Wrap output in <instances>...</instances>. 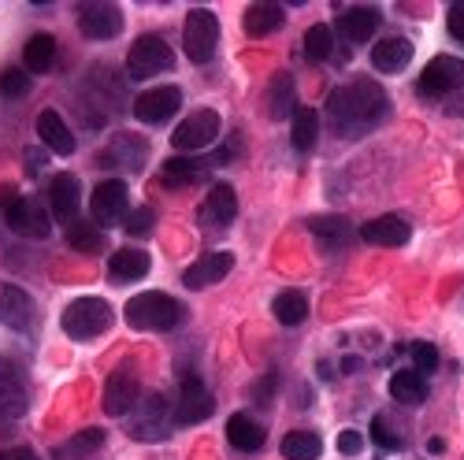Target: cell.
Here are the masks:
<instances>
[{
    "label": "cell",
    "instance_id": "6da1fadb",
    "mask_svg": "<svg viewBox=\"0 0 464 460\" xmlns=\"http://www.w3.org/2000/svg\"><path fill=\"white\" fill-rule=\"evenodd\" d=\"M327 108H331V115H334L338 123L364 127V123L379 120V115L386 111V93L372 79H353V82H345V86H338L331 93Z\"/></svg>",
    "mask_w": 464,
    "mask_h": 460
},
{
    "label": "cell",
    "instance_id": "7a4b0ae2",
    "mask_svg": "<svg viewBox=\"0 0 464 460\" xmlns=\"http://www.w3.org/2000/svg\"><path fill=\"white\" fill-rule=\"evenodd\" d=\"M123 320L134 327V331H168L182 320V304L160 290H149V293H138L127 301L123 309Z\"/></svg>",
    "mask_w": 464,
    "mask_h": 460
},
{
    "label": "cell",
    "instance_id": "3957f363",
    "mask_svg": "<svg viewBox=\"0 0 464 460\" xmlns=\"http://www.w3.org/2000/svg\"><path fill=\"white\" fill-rule=\"evenodd\" d=\"M63 331L71 338H79V341H90L97 334H104L111 327V304L101 301V297H79V301H71L63 316H60Z\"/></svg>",
    "mask_w": 464,
    "mask_h": 460
},
{
    "label": "cell",
    "instance_id": "277c9868",
    "mask_svg": "<svg viewBox=\"0 0 464 460\" xmlns=\"http://www.w3.org/2000/svg\"><path fill=\"white\" fill-rule=\"evenodd\" d=\"M171 63H175V53H171V45L164 42V37H157V34L138 37V42L130 45V53H127V74H130V79H138V82L157 79V74L168 71Z\"/></svg>",
    "mask_w": 464,
    "mask_h": 460
},
{
    "label": "cell",
    "instance_id": "5b68a950",
    "mask_svg": "<svg viewBox=\"0 0 464 460\" xmlns=\"http://www.w3.org/2000/svg\"><path fill=\"white\" fill-rule=\"evenodd\" d=\"M216 45H219V23L212 12L205 8H193L186 15V26H182V49L193 63H208L216 56Z\"/></svg>",
    "mask_w": 464,
    "mask_h": 460
},
{
    "label": "cell",
    "instance_id": "8992f818",
    "mask_svg": "<svg viewBox=\"0 0 464 460\" xmlns=\"http://www.w3.org/2000/svg\"><path fill=\"white\" fill-rule=\"evenodd\" d=\"M460 86H464V60L460 56H435L420 74V93L428 101L457 93Z\"/></svg>",
    "mask_w": 464,
    "mask_h": 460
},
{
    "label": "cell",
    "instance_id": "52a82bcc",
    "mask_svg": "<svg viewBox=\"0 0 464 460\" xmlns=\"http://www.w3.org/2000/svg\"><path fill=\"white\" fill-rule=\"evenodd\" d=\"M219 134V115L212 108H198L193 115H186V120L175 127L171 134V145L182 149V152H198L205 145H212Z\"/></svg>",
    "mask_w": 464,
    "mask_h": 460
},
{
    "label": "cell",
    "instance_id": "ba28073f",
    "mask_svg": "<svg viewBox=\"0 0 464 460\" xmlns=\"http://www.w3.org/2000/svg\"><path fill=\"white\" fill-rule=\"evenodd\" d=\"M90 212L101 226H115L127 219V182L123 178H104L93 186L90 197Z\"/></svg>",
    "mask_w": 464,
    "mask_h": 460
},
{
    "label": "cell",
    "instance_id": "9c48e42d",
    "mask_svg": "<svg viewBox=\"0 0 464 460\" xmlns=\"http://www.w3.org/2000/svg\"><path fill=\"white\" fill-rule=\"evenodd\" d=\"M5 223L15 230L19 238H49V230H53V219H49V212L37 205L34 197H19V201H12L8 208H5Z\"/></svg>",
    "mask_w": 464,
    "mask_h": 460
},
{
    "label": "cell",
    "instance_id": "30bf717a",
    "mask_svg": "<svg viewBox=\"0 0 464 460\" xmlns=\"http://www.w3.org/2000/svg\"><path fill=\"white\" fill-rule=\"evenodd\" d=\"M216 412V401L212 394L205 390V382L198 375H186L182 379V394H179V405H175V424L179 427H193L201 424V419H208Z\"/></svg>",
    "mask_w": 464,
    "mask_h": 460
},
{
    "label": "cell",
    "instance_id": "8fae6325",
    "mask_svg": "<svg viewBox=\"0 0 464 460\" xmlns=\"http://www.w3.org/2000/svg\"><path fill=\"white\" fill-rule=\"evenodd\" d=\"M127 431L138 442H160L168 435V401L160 394H145L138 401V416H134V424Z\"/></svg>",
    "mask_w": 464,
    "mask_h": 460
},
{
    "label": "cell",
    "instance_id": "7c38bea8",
    "mask_svg": "<svg viewBox=\"0 0 464 460\" xmlns=\"http://www.w3.org/2000/svg\"><path fill=\"white\" fill-rule=\"evenodd\" d=\"M182 104V90L179 86H157V90H145L134 101V115L141 123H164L168 115H175Z\"/></svg>",
    "mask_w": 464,
    "mask_h": 460
},
{
    "label": "cell",
    "instance_id": "4fadbf2b",
    "mask_svg": "<svg viewBox=\"0 0 464 460\" xmlns=\"http://www.w3.org/2000/svg\"><path fill=\"white\" fill-rule=\"evenodd\" d=\"M79 30L90 37V42H111V37L123 30V12L115 5H82Z\"/></svg>",
    "mask_w": 464,
    "mask_h": 460
},
{
    "label": "cell",
    "instance_id": "5bb4252c",
    "mask_svg": "<svg viewBox=\"0 0 464 460\" xmlns=\"http://www.w3.org/2000/svg\"><path fill=\"white\" fill-rule=\"evenodd\" d=\"M409 235H412V226L401 216H379V219H372V223L361 226V242L364 245H382V249L405 245Z\"/></svg>",
    "mask_w": 464,
    "mask_h": 460
},
{
    "label": "cell",
    "instance_id": "9a60e30c",
    "mask_svg": "<svg viewBox=\"0 0 464 460\" xmlns=\"http://www.w3.org/2000/svg\"><path fill=\"white\" fill-rule=\"evenodd\" d=\"M138 379L123 368V371H111L104 382V412L108 416H127L138 405Z\"/></svg>",
    "mask_w": 464,
    "mask_h": 460
},
{
    "label": "cell",
    "instance_id": "2e32d148",
    "mask_svg": "<svg viewBox=\"0 0 464 460\" xmlns=\"http://www.w3.org/2000/svg\"><path fill=\"white\" fill-rule=\"evenodd\" d=\"M230 267H235V256H230V253H208V256H201L198 264L186 267L182 283H186L189 290H205V286L219 283V279L230 272Z\"/></svg>",
    "mask_w": 464,
    "mask_h": 460
},
{
    "label": "cell",
    "instance_id": "e0dca14e",
    "mask_svg": "<svg viewBox=\"0 0 464 460\" xmlns=\"http://www.w3.org/2000/svg\"><path fill=\"white\" fill-rule=\"evenodd\" d=\"M34 320V297L19 286H5L0 290V323L12 331H26Z\"/></svg>",
    "mask_w": 464,
    "mask_h": 460
},
{
    "label": "cell",
    "instance_id": "ac0fdd59",
    "mask_svg": "<svg viewBox=\"0 0 464 460\" xmlns=\"http://www.w3.org/2000/svg\"><path fill=\"white\" fill-rule=\"evenodd\" d=\"M37 138H42L45 149L56 152V157H71V152H74V134L60 120V111H53V108H45L42 115H37Z\"/></svg>",
    "mask_w": 464,
    "mask_h": 460
},
{
    "label": "cell",
    "instance_id": "d6986e66",
    "mask_svg": "<svg viewBox=\"0 0 464 460\" xmlns=\"http://www.w3.org/2000/svg\"><path fill=\"white\" fill-rule=\"evenodd\" d=\"M49 208H53L56 219L71 223L74 212H79V178L67 175V171L53 175V182H49Z\"/></svg>",
    "mask_w": 464,
    "mask_h": 460
},
{
    "label": "cell",
    "instance_id": "ffe728a7",
    "mask_svg": "<svg viewBox=\"0 0 464 460\" xmlns=\"http://www.w3.org/2000/svg\"><path fill=\"white\" fill-rule=\"evenodd\" d=\"M379 8H368V5H357V8H345L342 15H338V34L342 37H350L353 45H361V42H368V37L375 34V26H379Z\"/></svg>",
    "mask_w": 464,
    "mask_h": 460
},
{
    "label": "cell",
    "instance_id": "44dd1931",
    "mask_svg": "<svg viewBox=\"0 0 464 460\" xmlns=\"http://www.w3.org/2000/svg\"><path fill=\"white\" fill-rule=\"evenodd\" d=\"M149 267H152V260H149L145 249H120V253H111V260H108V275H111V283L123 286V283L145 279Z\"/></svg>",
    "mask_w": 464,
    "mask_h": 460
},
{
    "label": "cell",
    "instance_id": "7402d4cb",
    "mask_svg": "<svg viewBox=\"0 0 464 460\" xmlns=\"http://www.w3.org/2000/svg\"><path fill=\"white\" fill-rule=\"evenodd\" d=\"M412 60V42L409 37H382L372 49V67L382 74H398L405 63Z\"/></svg>",
    "mask_w": 464,
    "mask_h": 460
},
{
    "label": "cell",
    "instance_id": "603a6c76",
    "mask_svg": "<svg viewBox=\"0 0 464 460\" xmlns=\"http://www.w3.org/2000/svg\"><path fill=\"white\" fill-rule=\"evenodd\" d=\"M264 438H267V431H264V424H256L253 416L235 412V416L227 419V442L235 446V449H242V453H256V449L264 446Z\"/></svg>",
    "mask_w": 464,
    "mask_h": 460
},
{
    "label": "cell",
    "instance_id": "cb8c5ba5",
    "mask_svg": "<svg viewBox=\"0 0 464 460\" xmlns=\"http://www.w3.org/2000/svg\"><path fill=\"white\" fill-rule=\"evenodd\" d=\"M205 216L216 223V226H230L238 216V194L230 189L227 182H216L208 189V201H205Z\"/></svg>",
    "mask_w": 464,
    "mask_h": 460
},
{
    "label": "cell",
    "instance_id": "d4e9b609",
    "mask_svg": "<svg viewBox=\"0 0 464 460\" xmlns=\"http://www.w3.org/2000/svg\"><path fill=\"white\" fill-rule=\"evenodd\" d=\"M242 26L249 37H264L283 26V5H272V0H260V5H249L242 15Z\"/></svg>",
    "mask_w": 464,
    "mask_h": 460
},
{
    "label": "cell",
    "instance_id": "484cf974",
    "mask_svg": "<svg viewBox=\"0 0 464 460\" xmlns=\"http://www.w3.org/2000/svg\"><path fill=\"white\" fill-rule=\"evenodd\" d=\"M53 60H56V37H53V34H34L30 42H26V49H23L26 71L45 74V71L53 67Z\"/></svg>",
    "mask_w": 464,
    "mask_h": 460
},
{
    "label": "cell",
    "instance_id": "4316f807",
    "mask_svg": "<svg viewBox=\"0 0 464 460\" xmlns=\"http://www.w3.org/2000/svg\"><path fill=\"white\" fill-rule=\"evenodd\" d=\"M391 398L401 405H420L428 398V382H423L420 371H394L391 375Z\"/></svg>",
    "mask_w": 464,
    "mask_h": 460
},
{
    "label": "cell",
    "instance_id": "83f0119b",
    "mask_svg": "<svg viewBox=\"0 0 464 460\" xmlns=\"http://www.w3.org/2000/svg\"><path fill=\"white\" fill-rule=\"evenodd\" d=\"M316 138H320V115H316V108H297L294 111V127H290L294 149L308 152V149L316 145Z\"/></svg>",
    "mask_w": 464,
    "mask_h": 460
},
{
    "label": "cell",
    "instance_id": "f1b7e54d",
    "mask_svg": "<svg viewBox=\"0 0 464 460\" xmlns=\"http://www.w3.org/2000/svg\"><path fill=\"white\" fill-rule=\"evenodd\" d=\"M308 230H313L316 242H320L327 253H334L338 245H345V235H350V226H345L342 216H316L313 223H308Z\"/></svg>",
    "mask_w": 464,
    "mask_h": 460
},
{
    "label": "cell",
    "instance_id": "f546056e",
    "mask_svg": "<svg viewBox=\"0 0 464 460\" xmlns=\"http://www.w3.org/2000/svg\"><path fill=\"white\" fill-rule=\"evenodd\" d=\"M272 312H276L279 323L297 327V323H304V316H308V301H304V293H297V290H283V293L276 297V304H272Z\"/></svg>",
    "mask_w": 464,
    "mask_h": 460
},
{
    "label": "cell",
    "instance_id": "4dcf8cb0",
    "mask_svg": "<svg viewBox=\"0 0 464 460\" xmlns=\"http://www.w3.org/2000/svg\"><path fill=\"white\" fill-rule=\"evenodd\" d=\"M320 438L313 435V431H290L286 438H283V456L286 460H316L320 456Z\"/></svg>",
    "mask_w": 464,
    "mask_h": 460
},
{
    "label": "cell",
    "instance_id": "1f68e13d",
    "mask_svg": "<svg viewBox=\"0 0 464 460\" xmlns=\"http://www.w3.org/2000/svg\"><path fill=\"white\" fill-rule=\"evenodd\" d=\"M23 408H26V394H23V387H19L15 379L0 375V424H5V419H19Z\"/></svg>",
    "mask_w": 464,
    "mask_h": 460
},
{
    "label": "cell",
    "instance_id": "d6a6232c",
    "mask_svg": "<svg viewBox=\"0 0 464 460\" xmlns=\"http://www.w3.org/2000/svg\"><path fill=\"white\" fill-rule=\"evenodd\" d=\"M67 242L79 249V253H86V256L104 245V242H101V230H97L93 223H86V219H71V223H67Z\"/></svg>",
    "mask_w": 464,
    "mask_h": 460
},
{
    "label": "cell",
    "instance_id": "836d02e7",
    "mask_svg": "<svg viewBox=\"0 0 464 460\" xmlns=\"http://www.w3.org/2000/svg\"><path fill=\"white\" fill-rule=\"evenodd\" d=\"M198 175H201V168L193 164V160H186V157H171V160L164 164V171H160V182H164L168 189H182V186H189Z\"/></svg>",
    "mask_w": 464,
    "mask_h": 460
},
{
    "label": "cell",
    "instance_id": "e575fe53",
    "mask_svg": "<svg viewBox=\"0 0 464 460\" xmlns=\"http://www.w3.org/2000/svg\"><path fill=\"white\" fill-rule=\"evenodd\" d=\"M331 53H334V34H331V26H324V23L308 26V30H304V56H308V60H327Z\"/></svg>",
    "mask_w": 464,
    "mask_h": 460
},
{
    "label": "cell",
    "instance_id": "d590c367",
    "mask_svg": "<svg viewBox=\"0 0 464 460\" xmlns=\"http://www.w3.org/2000/svg\"><path fill=\"white\" fill-rule=\"evenodd\" d=\"M30 93V74L19 71V67H8V71H0V97L5 101H19Z\"/></svg>",
    "mask_w": 464,
    "mask_h": 460
},
{
    "label": "cell",
    "instance_id": "8d00e7d4",
    "mask_svg": "<svg viewBox=\"0 0 464 460\" xmlns=\"http://www.w3.org/2000/svg\"><path fill=\"white\" fill-rule=\"evenodd\" d=\"M294 104V79L290 74H276L272 82V120H283V115L290 111Z\"/></svg>",
    "mask_w": 464,
    "mask_h": 460
},
{
    "label": "cell",
    "instance_id": "74e56055",
    "mask_svg": "<svg viewBox=\"0 0 464 460\" xmlns=\"http://www.w3.org/2000/svg\"><path fill=\"white\" fill-rule=\"evenodd\" d=\"M409 357H412V364H416L420 375H431L439 368V350H435V345H428V341H412L409 345Z\"/></svg>",
    "mask_w": 464,
    "mask_h": 460
},
{
    "label": "cell",
    "instance_id": "f35d334b",
    "mask_svg": "<svg viewBox=\"0 0 464 460\" xmlns=\"http://www.w3.org/2000/svg\"><path fill=\"white\" fill-rule=\"evenodd\" d=\"M104 446V431L101 427H90V431H79L71 438V446H67V453H74V456H86V453H97Z\"/></svg>",
    "mask_w": 464,
    "mask_h": 460
},
{
    "label": "cell",
    "instance_id": "ab89813d",
    "mask_svg": "<svg viewBox=\"0 0 464 460\" xmlns=\"http://www.w3.org/2000/svg\"><path fill=\"white\" fill-rule=\"evenodd\" d=\"M123 230L130 238H145L149 230H152V208H134V212H127V219H123Z\"/></svg>",
    "mask_w": 464,
    "mask_h": 460
},
{
    "label": "cell",
    "instance_id": "60d3db41",
    "mask_svg": "<svg viewBox=\"0 0 464 460\" xmlns=\"http://www.w3.org/2000/svg\"><path fill=\"white\" fill-rule=\"evenodd\" d=\"M372 438H375V446H382V449H401V435L386 424L382 416H375L372 419Z\"/></svg>",
    "mask_w": 464,
    "mask_h": 460
},
{
    "label": "cell",
    "instance_id": "b9f144b4",
    "mask_svg": "<svg viewBox=\"0 0 464 460\" xmlns=\"http://www.w3.org/2000/svg\"><path fill=\"white\" fill-rule=\"evenodd\" d=\"M361 446H364V438H361L357 431H342V435H338V453H345V456H357Z\"/></svg>",
    "mask_w": 464,
    "mask_h": 460
},
{
    "label": "cell",
    "instance_id": "7bdbcfd3",
    "mask_svg": "<svg viewBox=\"0 0 464 460\" xmlns=\"http://www.w3.org/2000/svg\"><path fill=\"white\" fill-rule=\"evenodd\" d=\"M446 26H450V34L457 37V42H464V5H453L446 12Z\"/></svg>",
    "mask_w": 464,
    "mask_h": 460
},
{
    "label": "cell",
    "instance_id": "ee69618b",
    "mask_svg": "<svg viewBox=\"0 0 464 460\" xmlns=\"http://www.w3.org/2000/svg\"><path fill=\"white\" fill-rule=\"evenodd\" d=\"M272 390H276V375H264L256 387H253V398L256 401H272Z\"/></svg>",
    "mask_w": 464,
    "mask_h": 460
},
{
    "label": "cell",
    "instance_id": "f6af8a7d",
    "mask_svg": "<svg viewBox=\"0 0 464 460\" xmlns=\"http://www.w3.org/2000/svg\"><path fill=\"white\" fill-rule=\"evenodd\" d=\"M0 460H37V453L26 446H12V449H0Z\"/></svg>",
    "mask_w": 464,
    "mask_h": 460
},
{
    "label": "cell",
    "instance_id": "bcb514c9",
    "mask_svg": "<svg viewBox=\"0 0 464 460\" xmlns=\"http://www.w3.org/2000/svg\"><path fill=\"white\" fill-rule=\"evenodd\" d=\"M45 160H49V157H45L42 149H26V168H30V171H42Z\"/></svg>",
    "mask_w": 464,
    "mask_h": 460
},
{
    "label": "cell",
    "instance_id": "7dc6e473",
    "mask_svg": "<svg viewBox=\"0 0 464 460\" xmlns=\"http://www.w3.org/2000/svg\"><path fill=\"white\" fill-rule=\"evenodd\" d=\"M428 453H431V456L446 453V442H442V438H431V442H428Z\"/></svg>",
    "mask_w": 464,
    "mask_h": 460
},
{
    "label": "cell",
    "instance_id": "c3c4849f",
    "mask_svg": "<svg viewBox=\"0 0 464 460\" xmlns=\"http://www.w3.org/2000/svg\"><path fill=\"white\" fill-rule=\"evenodd\" d=\"M342 368H345V371H357V368H361V360H357V357H345V364H342Z\"/></svg>",
    "mask_w": 464,
    "mask_h": 460
}]
</instances>
